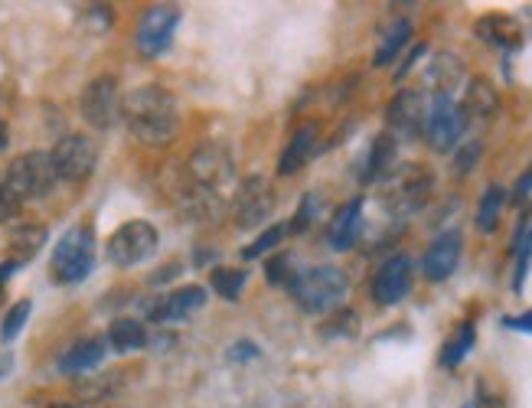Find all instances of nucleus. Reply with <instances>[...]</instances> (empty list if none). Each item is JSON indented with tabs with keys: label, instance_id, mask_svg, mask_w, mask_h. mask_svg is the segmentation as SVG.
Masks as SVG:
<instances>
[{
	"label": "nucleus",
	"instance_id": "f257e3e1",
	"mask_svg": "<svg viewBox=\"0 0 532 408\" xmlns=\"http://www.w3.org/2000/svg\"><path fill=\"white\" fill-rule=\"evenodd\" d=\"M121 121L141 144L164 147L180 134V105L160 85H138L121 98Z\"/></svg>",
	"mask_w": 532,
	"mask_h": 408
},
{
	"label": "nucleus",
	"instance_id": "f03ea898",
	"mask_svg": "<svg viewBox=\"0 0 532 408\" xmlns=\"http://www.w3.org/2000/svg\"><path fill=\"white\" fill-rule=\"evenodd\" d=\"M346 291H350V281H346L343 268L337 265H314V268H301L298 281L291 284V298L298 301L301 311L307 314H327L337 311L343 304Z\"/></svg>",
	"mask_w": 532,
	"mask_h": 408
},
{
	"label": "nucleus",
	"instance_id": "7ed1b4c3",
	"mask_svg": "<svg viewBox=\"0 0 532 408\" xmlns=\"http://www.w3.org/2000/svg\"><path fill=\"white\" fill-rule=\"evenodd\" d=\"M431 193H435V173L425 164H402L382 180V200L395 216L418 213L431 200Z\"/></svg>",
	"mask_w": 532,
	"mask_h": 408
},
{
	"label": "nucleus",
	"instance_id": "20e7f679",
	"mask_svg": "<svg viewBox=\"0 0 532 408\" xmlns=\"http://www.w3.org/2000/svg\"><path fill=\"white\" fill-rule=\"evenodd\" d=\"M95 268V229L92 226H72L63 239L56 242L53 258H49V271L56 281L79 284L92 275Z\"/></svg>",
	"mask_w": 532,
	"mask_h": 408
},
{
	"label": "nucleus",
	"instance_id": "39448f33",
	"mask_svg": "<svg viewBox=\"0 0 532 408\" xmlns=\"http://www.w3.org/2000/svg\"><path fill=\"white\" fill-rule=\"evenodd\" d=\"M4 180L20 203H30V200H43V196L53 193L59 177H56L53 160H49L46 151H27V154L10 160Z\"/></svg>",
	"mask_w": 532,
	"mask_h": 408
},
{
	"label": "nucleus",
	"instance_id": "423d86ee",
	"mask_svg": "<svg viewBox=\"0 0 532 408\" xmlns=\"http://www.w3.org/2000/svg\"><path fill=\"white\" fill-rule=\"evenodd\" d=\"M157 245H160V232L154 222L131 219V222H125V226H118L115 232H111L105 252H108L111 265L134 268V265H144L147 258H154Z\"/></svg>",
	"mask_w": 532,
	"mask_h": 408
},
{
	"label": "nucleus",
	"instance_id": "0eeeda50",
	"mask_svg": "<svg viewBox=\"0 0 532 408\" xmlns=\"http://www.w3.org/2000/svg\"><path fill=\"white\" fill-rule=\"evenodd\" d=\"M53 170L59 180L66 183H85L98 167V144L89 134H66L63 141H56V147L49 151Z\"/></svg>",
	"mask_w": 532,
	"mask_h": 408
},
{
	"label": "nucleus",
	"instance_id": "6e6552de",
	"mask_svg": "<svg viewBox=\"0 0 532 408\" xmlns=\"http://www.w3.org/2000/svg\"><path fill=\"white\" fill-rule=\"evenodd\" d=\"M187 177L206 190H222L235 180V157L222 141H203L187 160Z\"/></svg>",
	"mask_w": 532,
	"mask_h": 408
},
{
	"label": "nucleus",
	"instance_id": "1a4fd4ad",
	"mask_svg": "<svg viewBox=\"0 0 532 408\" xmlns=\"http://www.w3.org/2000/svg\"><path fill=\"white\" fill-rule=\"evenodd\" d=\"M82 118L95 131H111L121 121V89L115 76H95L82 92Z\"/></svg>",
	"mask_w": 532,
	"mask_h": 408
},
{
	"label": "nucleus",
	"instance_id": "9d476101",
	"mask_svg": "<svg viewBox=\"0 0 532 408\" xmlns=\"http://www.w3.org/2000/svg\"><path fill=\"white\" fill-rule=\"evenodd\" d=\"M428 95L422 89H402L399 95L386 105V125L392 138H422L428 125Z\"/></svg>",
	"mask_w": 532,
	"mask_h": 408
},
{
	"label": "nucleus",
	"instance_id": "9b49d317",
	"mask_svg": "<svg viewBox=\"0 0 532 408\" xmlns=\"http://www.w3.org/2000/svg\"><path fill=\"white\" fill-rule=\"evenodd\" d=\"M467 128V118L461 105H454L451 95H435L428 108V125H425V138L435 147L438 154L454 151V144L461 141V134Z\"/></svg>",
	"mask_w": 532,
	"mask_h": 408
},
{
	"label": "nucleus",
	"instance_id": "f8f14e48",
	"mask_svg": "<svg viewBox=\"0 0 532 408\" xmlns=\"http://www.w3.org/2000/svg\"><path fill=\"white\" fill-rule=\"evenodd\" d=\"M275 209V193L265 177H245L232 196V219L239 229H252Z\"/></svg>",
	"mask_w": 532,
	"mask_h": 408
},
{
	"label": "nucleus",
	"instance_id": "ddd939ff",
	"mask_svg": "<svg viewBox=\"0 0 532 408\" xmlns=\"http://www.w3.org/2000/svg\"><path fill=\"white\" fill-rule=\"evenodd\" d=\"M180 27V7H170V4H154L147 7L141 14L138 23V49L141 56H160L164 49L173 43V33Z\"/></svg>",
	"mask_w": 532,
	"mask_h": 408
},
{
	"label": "nucleus",
	"instance_id": "4468645a",
	"mask_svg": "<svg viewBox=\"0 0 532 408\" xmlns=\"http://www.w3.org/2000/svg\"><path fill=\"white\" fill-rule=\"evenodd\" d=\"M412 278H415V265L408 255H392L379 265L376 278H373V298L382 307L399 304L408 291H412Z\"/></svg>",
	"mask_w": 532,
	"mask_h": 408
},
{
	"label": "nucleus",
	"instance_id": "2eb2a0df",
	"mask_svg": "<svg viewBox=\"0 0 532 408\" xmlns=\"http://www.w3.org/2000/svg\"><path fill=\"white\" fill-rule=\"evenodd\" d=\"M461 252H464V236L457 229L441 232V236L428 245V252L422 258V275L428 281H448L457 265H461Z\"/></svg>",
	"mask_w": 532,
	"mask_h": 408
},
{
	"label": "nucleus",
	"instance_id": "dca6fc26",
	"mask_svg": "<svg viewBox=\"0 0 532 408\" xmlns=\"http://www.w3.org/2000/svg\"><path fill=\"white\" fill-rule=\"evenodd\" d=\"M203 304H206V288H200V284H187V288H177V291L164 294V298H157L151 307H147V320H151V324H177V320L200 311Z\"/></svg>",
	"mask_w": 532,
	"mask_h": 408
},
{
	"label": "nucleus",
	"instance_id": "f3484780",
	"mask_svg": "<svg viewBox=\"0 0 532 408\" xmlns=\"http://www.w3.org/2000/svg\"><path fill=\"white\" fill-rule=\"evenodd\" d=\"M173 200H177L180 213L190 222H206L209 226V222L222 219V200L216 196V190H206V187H200V183H193L190 177L177 187Z\"/></svg>",
	"mask_w": 532,
	"mask_h": 408
},
{
	"label": "nucleus",
	"instance_id": "a211bd4d",
	"mask_svg": "<svg viewBox=\"0 0 532 408\" xmlns=\"http://www.w3.org/2000/svg\"><path fill=\"white\" fill-rule=\"evenodd\" d=\"M474 33L477 40H484L487 46H497L506 49V53H513V49L523 46L526 33H523V23L510 14H487L474 23Z\"/></svg>",
	"mask_w": 532,
	"mask_h": 408
},
{
	"label": "nucleus",
	"instance_id": "6ab92c4d",
	"mask_svg": "<svg viewBox=\"0 0 532 408\" xmlns=\"http://www.w3.org/2000/svg\"><path fill=\"white\" fill-rule=\"evenodd\" d=\"M317 141H320V128L314 125H301L298 131L291 134L288 147L281 151L278 160V177H294V173H301L307 167V160L317 154Z\"/></svg>",
	"mask_w": 532,
	"mask_h": 408
},
{
	"label": "nucleus",
	"instance_id": "aec40b11",
	"mask_svg": "<svg viewBox=\"0 0 532 408\" xmlns=\"http://www.w3.org/2000/svg\"><path fill=\"white\" fill-rule=\"evenodd\" d=\"M363 229V196H356V200L343 203L337 213L330 219V229H327V242L333 252H346L353 249L356 236H360Z\"/></svg>",
	"mask_w": 532,
	"mask_h": 408
},
{
	"label": "nucleus",
	"instance_id": "412c9836",
	"mask_svg": "<svg viewBox=\"0 0 532 408\" xmlns=\"http://www.w3.org/2000/svg\"><path fill=\"white\" fill-rule=\"evenodd\" d=\"M464 118H477V121H490L500 111V92L497 85L484 76L467 79L464 85V102H461Z\"/></svg>",
	"mask_w": 532,
	"mask_h": 408
},
{
	"label": "nucleus",
	"instance_id": "4be33fe9",
	"mask_svg": "<svg viewBox=\"0 0 532 408\" xmlns=\"http://www.w3.org/2000/svg\"><path fill=\"white\" fill-rule=\"evenodd\" d=\"M395 157H399V141L392 138L389 131H382L369 144V154H366V167L360 173L363 183H376V180H386L389 173L395 170Z\"/></svg>",
	"mask_w": 532,
	"mask_h": 408
},
{
	"label": "nucleus",
	"instance_id": "5701e85b",
	"mask_svg": "<svg viewBox=\"0 0 532 408\" xmlns=\"http://www.w3.org/2000/svg\"><path fill=\"white\" fill-rule=\"evenodd\" d=\"M46 239H49V232H46V226H40V222H20V226L10 229V236H7L10 262H14L17 268L27 265L30 258L46 245Z\"/></svg>",
	"mask_w": 532,
	"mask_h": 408
},
{
	"label": "nucleus",
	"instance_id": "b1692460",
	"mask_svg": "<svg viewBox=\"0 0 532 408\" xmlns=\"http://www.w3.org/2000/svg\"><path fill=\"white\" fill-rule=\"evenodd\" d=\"M105 340L102 337H92V340H79L76 346H69L63 353V360H59V373L66 376H82V373H92V369L105 360Z\"/></svg>",
	"mask_w": 532,
	"mask_h": 408
},
{
	"label": "nucleus",
	"instance_id": "393cba45",
	"mask_svg": "<svg viewBox=\"0 0 532 408\" xmlns=\"http://www.w3.org/2000/svg\"><path fill=\"white\" fill-rule=\"evenodd\" d=\"M467 79L464 59L454 53H438L428 63V82L435 85V95H451Z\"/></svg>",
	"mask_w": 532,
	"mask_h": 408
},
{
	"label": "nucleus",
	"instance_id": "a878e982",
	"mask_svg": "<svg viewBox=\"0 0 532 408\" xmlns=\"http://www.w3.org/2000/svg\"><path fill=\"white\" fill-rule=\"evenodd\" d=\"M412 40V20H395L392 27L382 33V43L376 49V56H373V66L382 69V66H392V59L402 53V46Z\"/></svg>",
	"mask_w": 532,
	"mask_h": 408
},
{
	"label": "nucleus",
	"instance_id": "bb28decb",
	"mask_svg": "<svg viewBox=\"0 0 532 408\" xmlns=\"http://www.w3.org/2000/svg\"><path fill=\"white\" fill-rule=\"evenodd\" d=\"M108 343L115 346L118 353L141 350V346L147 343V327L141 324V320H134V317H121V320H115V324H111Z\"/></svg>",
	"mask_w": 532,
	"mask_h": 408
},
{
	"label": "nucleus",
	"instance_id": "cd10ccee",
	"mask_svg": "<svg viewBox=\"0 0 532 408\" xmlns=\"http://www.w3.org/2000/svg\"><path fill=\"white\" fill-rule=\"evenodd\" d=\"M474 343H477V327L470 324H461V330L454 333V337L444 343V350H441V366L444 369H457L464 360H467V353L474 350Z\"/></svg>",
	"mask_w": 532,
	"mask_h": 408
},
{
	"label": "nucleus",
	"instance_id": "c85d7f7f",
	"mask_svg": "<svg viewBox=\"0 0 532 408\" xmlns=\"http://www.w3.org/2000/svg\"><path fill=\"white\" fill-rule=\"evenodd\" d=\"M506 203V190L503 187H487L484 196H480V206H477V229L480 232H493L497 229V222H500V209Z\"/></svg>",
	"mask_w": 532,
	"mask_h": 408
},
{
	"label": "nucleus",
	"instance_id": "c756f323",
	"mask_svg": "<svg viewBox=\"0 0 532 408\" xmlns=\"http://www.w3.org/2000/svg\"><path fill=\"white\" fill-rule=\"evenodd\" d=\"M298 275H301V268L294 265V255L291 252H281V255H275L265 265L268 284H275V288H284V291H291V284L298 281Z\"/></svg>",
	"mask_w": 532,
	"mask_h": 408
},
{
	"label": "nucleus",
	"instance_id": "7c9ffc66",
	"mask_svg": "<svg viewBox=\"0 0 532 408\" xmlns=\"http://www.w3.org/2000/svg\"><path fill=\"white\" fill-rule=\"evenodd\" d=\"M245 281H249V271H242V268H219V271H213V291L219 294V298H226V301H239Z\"/></svg>",
	"mask_w": 532,
	"mask_h": 408
},
{
	"label": "nucleus",
	"instance_id": "2f4dec72",
	"mask_svg": "<svg viewBox=\"0 0 532 408\" xmlns=\"http://www.w3.org/2000/svg\"><path fill=\"white\" fill-rule=\"evenodd\" d=\"M513 255H516V278H513V291L523 294V284L532 265V229H519V236L513 242Z\"/></svg>",
	"mask_w": 532,
	"mask_h": 408
},
{
	"label": "nucleus",
	"instance_id": "473e14b6",
	"mask_svg": "<svg viewBox=\"0 0 532 408\" xmlns=\"http://www.w3.org/2000/svg\"><path fill=\"white\" fill-rule=\"evenodd\" d=\"M30 311H33L30 301H17L14 307H10L7 317H4V324H0V340H4V343H14V340L20 337V330L27 327Z\"/></svg>",
	"mask_w": 532,
	"mask_h": 408
},
{
	"label": "nucleus",
	"instance_id": "72a5a7b5",
	"mask_svg": "<svg viewBox=\"0 0 532 408\" xmlns=\"http://www.w3.org/2000/svg\"><path fill=\"white\" fill-rule=\"evenodd\" d=\"M118 373H102V376H85L82 382H79V395H85L89 402H98V399H105V395H111L115 392V386H118V379H115Z\"/></svg>",
	"mask_w": 532,
	"mask_h": 408
},
{
	"label": "nucleus",
	"instance_id": "f704fd0d",
	"mask_svg": "<svg viewBox=\"0 0 532 408\" xmlns=\"http://www.w3.org/2000/svg\"><path fill=\"white\" fill-rule=\"evenodd\" d=\"M284 236H288V226H271V229H265L262 236H258V239L249 245V249L242 252V258H249V262H252V258H262L265 252L278 249Z\"/></svg>",
	"mask_w": 532,
	"mask_h": 408
},
{
	"label": "nucleus",
	"instance_id": "c9c22d12",
	"mask_svg": "<svg viewBox=\"0 0 532 408\" xmlns=\"http://www.w3.org/2000/svg\"><path fill=\"white\" fill-rule=\"evenodd\" d=\"M480 157H484V144L477 138H470L467 144H461V151L454 154V173L457 177H467V173L480 164Z\"/></svg>",
	"mask_w": 532,
	"mask_h": 408
},
{
	"label": "nucleus",
	"instance_id": "e433bc0d",
	"mask_svg": "<svg viewBox=\"0 0 532 408\" xmlns=\"http://www.w3.org/2000/svg\"><path fill=\"white\" fill-rule=\"evenodd\" d=\"M317 209H320V196L317 193H307L301 206H298V213H294V222L288 226V232H304V229H311V222L317 216Z\"/></svg>",
	"mask_w": 532,
	"mask_h": 408
},
{
	"label": "nucleus",
	"instance_id": "4c0bfd02",
	"mask_svg": "<svg viewBox=\"0 0 532 408\" xmlns=\"http://www.w3.org/2000/svg\"><path fill=\"white\" fill-rule=\"evenodd\" d=\"M23 203L14 196V190L7 187V180L0 177V222H14L20 216Z\"/></svg>",
	"mask_w": 532,
	"mask_h": 408
},
{
	"label": "nucleus",
	"instance_id": "58836bf2",
	"mask_svg": "<svg viewBox=\"0 0 532 408\" xmlns=\"http://www.w3.org/2000/svg\"><path fill=\"white\" fill-rule=\"evenodd\" d=\"M333 327H327L324 333L327 337H337V333H356V324H360V317H356V311H343L340 314H333V320H330Z\"/></svg>",
	"mask_w": 532,
	"mask_h": 408
},
{
	"label": "nucleus",
	"instance_id": "ea45409f",
	"mask_svg": "<svg viewBox=\"0 0 532 408\" xmlns=\"http://www.w3.org/2000/svg\"><path fill=\"white\" fill-rule=\"evenodd\" d=\"M474 408H510L506 405V399L500 392H493L484 379L477 382V399H474Z\"/></svg>",
	"mask_w": 532,
	"mask_h": 408
},
{
	"label": "nucleus",
	"instance_id": "a19ab883",
	"mask_svg": "<svg viewBox=\"0 0 532 408\" xmlns=\"http://www.w3.org/2000/svg\"><path fill=\"white\" fill-rule=\"evenodd\" d=\"M510 200H513L516 206H523V203L532 200V164H529V170L523 173V177L516 180V187H513V196H510Z\"/></svg>",
	"mask_w": 532,
	"mask_h": 408
},
{
	"label": "nucleus",
	"instance_id": "79ce46f5",
	"mask_svg": "<svg viewBox=\"0 0 532 408\" xmlns=\"http://www.w3.org/2000/svg\"><path fill=\"white\" fill-rule=\"evenodd\" d=\"M425 53H428V46H425V43H418V46L412 49V53H408V56H405V63L399 66V72H395V79H399V82H402V79L408 76V72H412V69H415V63H418V59H422Z\"/></svg>",
	"mask_w": 532,
	"mask_h": 408
},
{
	"label": "nucleus",
	"instance_id": "37998d69",
	"mask_svg": "<svg viewBox=\"0 0 532 408\" xmlns=\"http://www.w3.org/2000/svg\"><path fill=\"white\" fill-rule=\"evenodd\" d=\"M258 356V346L249 343V340H242V343H235L232 350H229V360L232 363H242V360H255Z\"/></svg>",
	"mask_w": 532,
	"mask_h": 408
},
{
	"label": "nucleus",
	"instance_id": "c03bdc74",
	"mask_svg": "<svg viewBox=\"0 0 532 408\" xmlns=\"http://www.w3.org/2000/svg\"><path fill=\"white\" fill-rule=\"evenodd\" d=\"M503 324L510 327V330H516V333H532V311L519 314V317H506Z\"/></svg>",
	"mask_w": 532,
	"mask_h": 408
},
{
	"label": "nucleus",
	"instance_id": "a18cd8bd",
	"mask_svg": "<svg viewBox=\"0 0 532 408\" xmlns=\"http://www.w3.org/2000/svg\"><path fill=\"white\" fill-rule=\"evenodd\" d=\"M10 369H14V356H10L7 350H0V379H4Z\"/></svg>",
	"mask_w": 532,
	"mask_h": 408
},
{
	"label": "nucleus",
	"instance_id": "49530a36",
	"mask_svg": "<svg viewBox=\"0 0 532 408\" xmlns=\"http://www.w3.org/2000/svg\"><path fill=\"white\" fill-rule=\"evenodd\" d=\"M14 271H17L14 262H4V265H0V288H4V281H7L10 275H14Z\"/></svg>",
	"mask_w": 532,
	"mask_h": 408
},
{
	"label": "nucleus",
	"instance_id": "de8ad7c7",
	"mask_svg": "<svg viewBox=\"0 0 532 408\" xmlns=\"http://www.w3.org/2000/svg\"><path fill=\"white\" fill-rule=\"evenodd\" d=\"M10 144V128H7V121H0V151Z\"/></svg>",
	"mask_w": 532,
	"mask_h": 408
},
{
	"label": "nucleus",
	"instance_id": "09e8293b",
	"mask_svg": "<svg viewBox=\"0 0 532 408\" xmlns=\"http://www.w3.org/2000/svg\"><path fill=\"white\" fill-rule=\"evenodd\" d=\"M464 408H474V402H467V405H464Z\"/></svg>",
	"mask_w": 532,
	"mask_h": 408
}]
</instances>
